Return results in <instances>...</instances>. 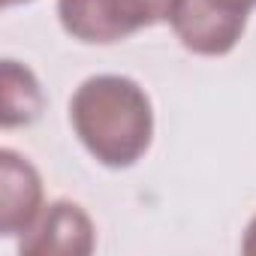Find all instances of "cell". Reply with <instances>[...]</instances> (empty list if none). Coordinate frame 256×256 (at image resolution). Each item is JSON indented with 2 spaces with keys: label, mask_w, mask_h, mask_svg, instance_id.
<instances>
[{
  "label": "cell",
  "mask_w": 256,
  "mask_h": 256,
  "mask_svg": "<svg viewBox=\"0 0 256 256\" xmlns=\"http://www.w3.org/2000/svg\"><path fill=\"white\" fill-rule=\"evenodd\" d=\"M42 108V90L28 66L4 60V126L30 124Z\"/></svg>",
  "instance_id": "6"
},
{
  "label": "cell",
  "mask_w": 256,
  "mask_h": 256,
  "mask_svg": "<svg viewBox=\"0 0 256 256\" xmlns=\"http://www.w3.org/2000/svg\"><path fill=\"white\" fill-rule=\"evenodd\" d=\"M94 250V223L76 202H52L42 208L36 223L22 238V253L28 256H84Z\"/></svg>",
  "instance_id": "4"
},
{
  "label": "cell",
  "mask_w": 256,
  "mask_h": 256,
  "mask_svg": "<svg viewBox=\"0 0 256 256\" xmlns=\"http://www.w3.org/2000/svg\"><path fill=\"white\" fill-rule=\"evenodd\" d=\"M0 232L6 238L24 235L42 214L40 172L16 151H0Z\"/></svg>",
  "instance_id": "5"
},
{
  "label": "cell",
  "mask_w": 256,
  "mask_h": 256,
  "mask_svg": "<svg viewBox=\"0 0 256 256\" xmlns=\"http://www.w3.org/2000/svg\"><path fill=\"white\" fill-rule=\"evenodd\" d=\"M172 6L175 0H58V18L72 40L106 46L169 22Z\"/></svg>",
  "instance_id": "2"
},
{
  "label": "cell",
  "mask_w": 256,
  "mask_h": 256,
  "mask_svg": "<svg viewBox=\"0 0 256 256\" xmlns=\"http://www.w3.org/2000/svg\"><path fill=\"white\" fill-rule=\"evenodd\" d=\"M241 250H244V253H250V256H256V217L250 220V226H247V232H244Z\"/></svg>",
  "instance_id": "7"
},
{
  "label": "cell",
  "mask_w": 256,
  "mask_h": 256,
  "mask_svg": "<svg viewBox=\"0 0 256 256\" xmlns=\"http://www.w3.org/2000/svg\"><path fill=\"white\" fill-rule=\"evenodd\" d=\"M169 22L184 48L217 58L235 48L247 16L226 6L223 0H175Z\"/></svg>",
  "instance_id": "3"
},
{
  "label": "cell",
  "mask_w": 256,
  "mask_h": 256,
  "mask_svg": "<svg viewBox=\"0 0 256 256\" xmlns=\"http://www.w3.org/2000/svg\"><path fill=\"white\" fill-rule=\"evenodd\" d=\"M6 6H16V4H28V0H4Z\"/></svg>",
  "instance_id": "9"
},
{
  "label": "cell",
  "mask_w": 256,
  "mask_h": 256,
  "mask_svg": "<svg viewBox=\"0 0 256 256\" xmlns=\"http://www.w3.org/2000/svg\"><path fill=\"white\" fill-rule=\"evenodd\" d=\"M70 120L90 157L108 169L133 166L154 136L151 100L126 76H94L82 82L70 100Z\"/></svg>",
  "instance_id": "1"
},
{
  "label": "cell",
  "mask_w": 256,
  "mask_h": 256,
  "mask_svg": "<svg viewBox=\"0 0 256 256\" xmlns=\"http://www.w3.org/2000/svg\"><path fill=\"white\" fill-rule=\"evenodd\" d=\"M223 4H226V6H232V10H238V12H244V16H247V12H250V10H253V6H256V0H223Z\"/></svg>",
  "instance_id": "8"
}]
</instances>
